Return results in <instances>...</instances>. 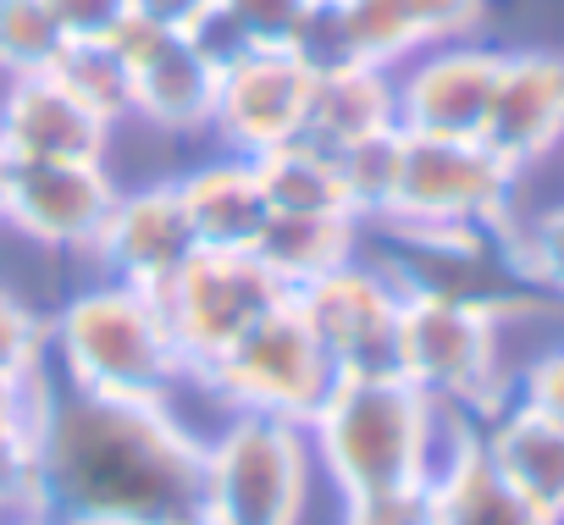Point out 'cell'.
<instances>
[{
	"label": "cell",
	"mask_w": 564,
	"mask_h": 525,
	"mask_svg": "<svg viewBox=\"0 0 564 525\" xmlns=\"http://www.w3.org/2000/svg\"><path fill=\"white\" fill-rule=\"evenodd\" d=\"M514 398H520L525 409H536V415H547V420L564 426V343L547 349V354H536V360L525 365Z\"/></svg>",
	"instance_id": "obj_31"
},
{
	"label": "cell",
	"mask_w": 564,
	"mask_h": 525,
	"mask_svg": "<svg viewBox=\"0 0 564 525\" xmlns=\"http://www.w3.org/2000/svg\"><path fill=\"white\" fill-rule=\"evenodd\" d=\"M498 51L481 45H437L404 62V73L393 78V106H399V128L421 133V139H481L487 111H492V89H498Z\"/></svg>",
	"instance_id": "obj_14"
},
{
	"label": "cell",
	"mask_w": 564,
	"mask_h": 525,
	"mask_svg": "<svg viewBox=\"0 0 564 525\" xmlns=\"http://www.w3.org/2000/svg\"><path fill=\"white\" fill-rule=\"evenodd\" d=\"M117 194L122 188L106 172V161H12L0 221L40 249L95 254Z\"/></svg>",
	"instance_id": "obj_12"
},
{
	"label": "cell",
	"mask_w": 564,
	"mask_h": 525,
	"mask_svg": "<svg viewBox=\"0 0 564 525\" xmlns=\"http://www.w3.org/2000/svg\"><path fill=\"white\" fill-rule=\"evenodd\" d=\"M404 133V128H399ZM520 172H509L481 139H421L404 133L399 188L388 227L399 232H503Z\"/></svg>",
	"instance_id": "obj_6"
},
{
	"label": "cell",
	"mask_w": 564,
	"mask_h": 525,
	"mask_svg": "<svg viewBox=\"0 0 564 525\" xmlns=\"http://www.w3.org/2000/svg\"><path fill=\"white\" fill-rule=\"evenodd\" d=\"M311 84H316V67L294 45H249L216 67L210 133L232 155H249V161L289 144L305 133Z\"/></svg>",
	"instance_id": "obj_11"
},
{
	"label": "cell",
	"mask_w": 564,
	"mask_h": 525,
	"mask_svg": "<svg viewBox=\"0 0 564 525\" xmlns=\"http://www.w3.org/2000/svg\"><path fill=\"white\" fill-rule=\"evenodd\" d=\"M7 166L12 161H7V150H0V205H7Z\"/></svg>",
	"instance_id": "obj_35"
},
{
	"label": "cell",
	"mask_w": 564,
	"mask_h": 525,
	"mask_svg": "<svg viewBox=\"0 0 564 525\" xmlns=\"http://www.w3.org/2000/svg\"><path fill=\"white\" fill-rule=\"evenodd\" d=\"M289 305L327 354L333 376H393L404 310V288L393 283V272L349 260V266L294 288Z\"/></svg>",
	"instance_id": "obj_10"
},
{
	"label": "cell",
	"mask_w": 564,
	"mask_h": 525,
	"mask_svg": "<svg viewBox=\"0 0 564 525\" xmlns=\"http://www.w3.org/2000/svg\"><path fill=\"white\" fill-rule=\"evenodd\" d=\"M487 0H344L311 7L294 51L322 67H382L399 73L410 56L459 45L481 29Z\"/></svg>",
	"instance_id": "obj_8"
},
{
	"label": "cell",
	"mask_w": 564,
	"mask_h": 525,
	"mask_svg": "<svg viewBox=\"0 0 564 525\" xmlns=\"http://www.w3.org/2000/svg\"><path fill=\"white\" fill-rule=\"evenodd\" d=\"M111 45L128 62V117L161 133H210L216 106V62L194 45V34H172L128 18Z\"/></svg>",
	"instance_id": "obj_13"
},
{
	"label": "cell",
	"mask_w": 564,
	"mask_h": 525,
	"mask_svg": "<svg viewBox=\"0 0 564 525\" xmlns=\"http://www.w3.org/2000/svg\"><path fill=\"white\" fill-rule=\"evenodd\" d=\"M481 144L509 172H531L564 144V56L558 51L503 56Z\"/></svg>",
	"instance_id": "obj_15"
},
{
	"label": "cell",
	"mask_w": 564,
	"mask_h": 525,
	"mask_svg": "<svg viewBox=\"0 0 564 525\" xmlns=\"http://www.w3.org/2000/svg\"><path fill=\"white\" fill-rule=\"evenodd\" d=\"M388 128H399L393 73H382V67H322L316 73L300 139L344 155L349 144H366Z\"/></svg>",
	"instance_id": "obj_21"
},
{
	"label": "cell",
	"mask_w": 564,
	"mask_h": 525,
	"mask_svg": "<svg viewBox=\"0 0 564 525\" xmlns=\"http://www.w3.org/2000/svg\"><path fill=\"white\" fill-rule=\"evenodd\" d=\"M311 7H344V0H311Z\"/></svg>",
	"instance_id": "obj_36"
},
{
	"label": "cell",
	"mask_w": 564,
	"mask_h": 525,
	"mask_svg": "<svg viewBox=\"0 0 564 525\" xmlns=\"http://www.w3.org/2000/svg\"><path fill=\"white\" fill-rule=\"evenodd\" d=\"M62 29L51 23L45 0H0V73L7 78H40L62 56Z\"/></svg>",
	"instance_id": "obj_27"
},
{
	"label": "cell",
	"mask_w": 564,
	"mask_h": 525,
	"mask_svg": "<svg viewBox=\"0 0 564 525\" xmlns=\"http://www.w3.org/2000/svg\"><path fill=\"white\" fill-rule=\"evenodd\" d=\"M194 249L199 243H194V227L183 216L177 183H144V188L117 194V205L100 227V243H95L111 283H128L139 294H155Z\"/></svg>",
	"instance_id": "obj_16"
},
{
	"label": "cell",
	"mask_w": 564,
	"mask_h": 525,
	"mask_svg": "<svg viewBox=\"0 0 564 525\" xmlns=\"http://www.w3.org/2000/svg\"><path fill=\"white\" fill-rule=\"evenodd\" d=\"M260 188L271 210L289 216H355L349 188H344V161L311 139H289L265 155H254ZM360 221V216H355Z\"/></svg>",
	"instance_id": "obj_23"
},
{
	"label": "cell",
	"mask_w": 564,
	"mask_h": 525,
	"mask_svg": "<svg viewBox=\"0 0 564 525\" xmlns=\"http://www.w3.org/2000/svg\"><path fill=\"white\" fill-rule=\"evenodd\" d=\"M51 365L62 371V393L106 404H172L188 382L166 316L128 283L84 288L51 316Z\"/></svg>",
	"instance_id": "obj_3"
},
{
	"label": "cell",
	"mask_w": 564,
	"mask_h": 525,
	"mask_svg": "<svg viewBox=\"0 0 564 525\" xmlns=\"http://www.w3.org/2000/svg\"><path fill=\"white\" fill-rule=\"evenodd\" d=\"M51 78L78 106H89L100 122L117 128L128 117V62H122V51L111 40H73V45H62Z\"/></svg>",
	"instance_id": "obj_25"
},
{
	"label": "cell",
	"mask_w": 564,
	"mask_h": 525,
	"mask_svg": "<svg viewBox=\"0 0 564 525\" xmlns=\"http://www.w3.org/2000/svg\"><path fill=\"white\" fill-rule=\"evenodd\" d=\"M183 525H210V519H205V514H194V519H183Z\"/></svg>",
	"instance_id": "obj_37"
},
{
	"label": "cell",
	"mask_w": 564,
	"mask_h": 525,
	"mask_svg": "<svg viewBox=\"0 0 564 525\" xmlns=\"http://www.w3.org/2000/svg\"><path fill=\"white\" fill-rule=\"evenodd\" d=\"M51 382V321L12 288H0V387Z\"/></svg>",
	"instance_id": "obj_26"
},
{
	"label": "cell",
	"mask_w": 564,
	"mask_h": 525,
	"mask_svg": "<svg viewBox=\"0 0 564 525\" xmlns=\"http://www.w3.org/2000/svg\"><path fill=\"white\" fill-rule=\"evenodd\" d=\"M481 453L492 459V470L547 519L564 525V426L525 409L520 398L487 409V420L476 426Z\"/></svg>",
	"instance_id": "obj_19"
},
{
	"label": "cell",
	"mask_w": 564,
	"mask_h": 525,
	"mask_svg": "<svg viewBox=\"0 0 564 525\" xmlns=\"http://www.w3.org/2000/svg\"><path fill=\"white\" fill-rule=\"evenodd\" d=\"M316 486V459L305 426L232 415L205 437V486L199 514L210 525H305Z\"/></svg>",
	"instance_id": "obj_4"
},
{
	"label": "cell",
	"mask_w": 564,
	"mask_h": 525,
	"mask_svg": "<svg viewBox=\"0 0 564 525\" xmlns=\"http://www.w3.org/2000/svg\"><path fill=\"white\" fill-rule=\"evenodd\" d=\"M205 12H210V0H128V18L155 23V29H172V34L199 29Z\"/></svg>",
	"instance_id": "obj_33"
},
{
	"label": "cell",
	"mask_w": 564,
	"mask_h": 525,
	"mask_svg": "<svg viewBox=\"0 0 564 525\" xmlns=\"http://www.w3.org/2000/svg\"><path fill=\"white\" fill-rule=\"evenodd\" d=\"M205 437L172 404L51 393L40 508L67 525H183L199 514Z\"/></svg>",
	"instance_id": "obj_1"
},
{
	"label": "cell",
	"mask_w": 564,
	"mask_h": 525,
	"mask_svg": "<svg viewBox=\"0 0 564 525\" xmlns=\"http://www.w3.org/2000/svg\"><path fill=\"white\" fill-rule=\"evenodd\" d=\"M399 150H404V133L388 128L366 144H349L338 161H344V188H349V205L360 221H382L388 205H393V188H399Z\"/></svg>",
	"instance_id": "obj_28"
},
{
	"label": "cell",
	"mask_w": 564,
	"mask_h": 525,
	"mask_svg": "<svg viewBox=\"0 0 564 525\" xmlns=\"http://www.w3.org/2000/svg\"><path fill=\"white\" fill-rule=\"evenodd\" d=\"M393 376H404L415 393H426L443 415L448 409H481V415L498 409L503 404L498 398V382H503L498 305L437 294V288H404Z\"/></svg>",
	"instance_id": "obj_5"
},
{
	"label": "cell",
	"mask_w": 564,
	"mask_h": 525,
	"mask_svg": "<svg viewBox=\"0 0 564 525\" xmlns=\"http://www.w3.org/2000/svg\"><path fill=\"white\" fill-rule=\"evenodd\" d=\"M509 266L525 283H536V288L564 299V205L509 227Z\"/></svg>",
	"instance_id": "obj_29"
},
{
	"label": "cell",
	"mask_w": 564,
	"mask_h": 525,
	"mask_svg": "<svg viewBox=\"0 0 564 525\" xmlns=\"http://www.w3.org/2000/svg\"><path fill=\"white\" fill-rule=\"evenodd\" d=\"M0 525H67V519L51 508H18V514H0Z\"/></svg>",
	"instance_id": "obj_34"
},
{
	"label": "cell",
	"mask_w": 564,
	"mask_h": 525,
	"mask_svg": "<svg viewBox=\"0 0 564 525\" xmlns=\"http://www.w3.org/2000/svg\"><path fill=\"white\" fill-rule=\"evenodd\" d=\"M172 183H177V199H183V216L199 249H254L271 205H265V188L249 155L227 150L221 161H205Z\"/></svg>",
	"instance_id": "obj_20"
},
{
	"label": "cell",
	"mask_w": 564,
	"mask_h": 525,
	"mask_svg": "<svg viewBox=\"0 0 564 525\" xmlns=\"http://www.w3.org/2000/svg\"><path fill=\"white\" fill-rule=\"evenodd\" d=\"M426 514L432 525H558L492 470L476 442V426H454L443 437L437 470L426 481Z\"/></svg>",
	"instance_id": "obj_18"
},
{
	"label": "cell",
	"mask_w": 564,
	"mask_h": 525,
	"mask_svg": "<svg viewBox=\"0 0 564 525\" xmlns=\"http://www.w3.org/2000/svg\"><path fill=\"white\" fill-rule=\"evenodd\" d=\"M344 525H432L426 492H399V497H360L344 503Z\"/></svg>",
	"instance_id": "obj_32"
},
{
	"label": "cell",
	"mask_w": 564,
	"mask_h": 525,
	"mask_svg": "<svg viewBox=\"0 0 564 525\" xmlns=\"http://www.w3.org/2000/svg\"><path fill=\"white\" fill-rule=\"evenodd\" d=\"M111 122L78 106L51 73L7 78L0 95V150L7 161H106Z\"/></svg>",
	"instance_id": "obj_17"
},
{
	"label": "cell",
	"mask_w": 564,
	"mask_h": 525,
	"mask_svg": "<svg viewBox=\"0 0 564 525\" xmlns=\"http://www.w3.org/2000/svg\"><path fill=\"white\" fill-rule=\"evenodd\" d=\"M150 299L166 316L172 343L188 360V382H194L199 365H210L227 343H238L289 294L249 249H194Z\"/></svg>",
	"instance_id": "obj_9"
},
{
	"label": "cell",
	"mask_w": 564,
	"mask_h": 525,
	"mask_svg": "<svg viewBox=\"0 0 564 525\" xmlns=\"http://www.w3.org/2000/svg\"><path fill=\"white\" fill-rule=\"evenodd\" d=\"M305 18H311V0H210V12L188 34L221 67L249 45H294Z\"/></svg>",
	"instance_id": "obj_24"
},
{
	"label": "cell",
	"mask_w": 564,
	"mask_h": 525,
	"mask_svg": "<svg viewBox=\"0 0 564 525\" xmlns=\"http://www.w3.org/2000/svg\"><path fill=\"white\" fill-rule=\"evenodd\" d=\"M194 382L221 398L232 415H265V420H289L305 426L327 387L338 382L294 305L282 299L271 316H260L238 343H227L210 365L194 371Z\"/></svg>",
	"instance_id": "obj_7"
},
{
	"label": "cell",
	"mask_w": 564,
	"mask_h": 525,
	"mask_svg": "<svg viewBox=\"0 0 564 525\" xmlns=\"http://www.w3.org/2000/svg\"><path fill=\"white\" fill-rule=\"evenodd\" d=\"M305 442L344 503L426 492L443 453V409L404 376H338L305 420Z\"/></svg>",
	"instance_id": "obj_2"
},
{
	"label": "cell",
	"mask_w": 564,
	"mask_h": 525,
	"mask_svg": "<svg viewBox=\"0 0 564 525\" xmlns=\"http://www.w3.org/2000/svg\"><path fill=\"white\" fill-rule=\"evenodd\" d=\"M355 243H360V221L355 216H289V210H271L249 254L282 283V294H294V288L349 266Z\"/></svg>",
	"instance_id": "obj_22"
},
{
	"label": "cell",
	"mask_w": 564,
	"mask_h": 525,
	"mask_svg": "<svg viewBox=\"0 0 564 525\" xmlns=\"http://www.w3.org/2000/svg\"><path fill=\"white\" fill-rule=\"evenodd\" d=\"M51 23L62 29V40H111L128 23V0H45Z\"/></svg>",
	"instance_id": "obj_30"
}]
</instances>
